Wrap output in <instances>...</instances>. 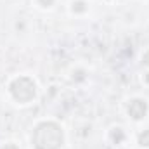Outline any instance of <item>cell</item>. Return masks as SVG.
<instances>
[{"label":"cell","mask_w":149,"mask_h":149,"mask_svg":"<svg viewBox=\"0 0 149 149\" xmlns=\"http://www.w3.org/2000/svg\"><path fill=\"white\" fill-rule=\"evenodd\" d=\"M141 142H142V146H149V132H146V135L141 137Z\"/></svg>","instance_id":"cell-4"},{"label":"cell","mask_w":149,"mask_h":149,"mask_svg":"<svg viewBox=\"0 0 149 149\" xmlns=\"http://www.w3.org/2000/svg\"><path fill=\"white\" fill-rule=\"evenodd\" d=\"M128 111H130V114H132L135 120H139V118H142V116L146 114V104H144L142 101H134V102L130 104Z\"/></svg>","instance_id":"cell-3"},{"label":"cell","mask_w":149,"mask_h":149,"mask_svg":"<svg viewBox=\"0 0 149 149\" xmlns=\"http://www.w3.org/2000/svg\"><path fill=\"white\" fill-rule=\"evenodd\" d=\"M144 63H146V64H149V52L144 56Z\"/></svg>","instance_id":"cell-5"},{"label":"cell","mask_w":149,"mask_h":149,"mask_svg":"<svg viewBox=\"0 0 149 149\" xmlns=\"http://www.w3.org/2000/svg\"><path fill=\"white\" fill-rule=\"evenodd\" d=\"M10 90H12L14 97L21 102H28L35 97V83L30 78H17L10 85Z\"/></svg>","instance_id":"cell-2"},{"label":"cell","mask_w":149,"mask_h":149,"mask_svg":"<svg viewBox=\"0 0 149 149\" xmlns=\"http://www.w3.org/2000/svg\"><path fill=\"white\" fill-rule=\"evenodd\" d=\"M33 144L37 149H59L63 144L61 128L56 123H42L33 134Z\"/></svg>","instance_id":"cell-1"},{"label":"cell","mask_w":149,"mask_h":149,"mask_svg":"<svg viewBox=\"0 0 149 149\" xmlns=\"http://www.w3.org/2000/svg\"><path fill=\"white\" fill-rule=\"evenodd\" d=\"M5 149H17V148H16V146H7Z\"/></svg>","instance_id":"cell-6"}]
</instances>
